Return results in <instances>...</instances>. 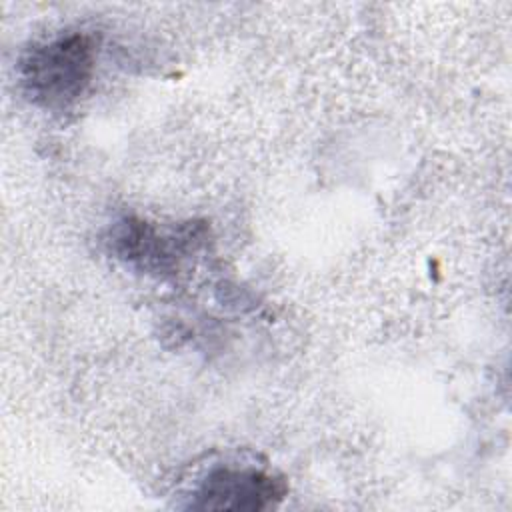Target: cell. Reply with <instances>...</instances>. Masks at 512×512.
Listing matches in <instances>:
<instances>
[{"label": "cell", "mask_w": 512, "mask_h": 512, "mask_svg": "<svg viewBox=\"0 0 512 512\" xmlns=\"http://www.w3.org/2000/svg\"><path fill=\"white\" fill-rule=\"evenodd\" d=\"M96 50L90 36L70 32L34 44L20 58V84L26 96L50 110L72 106L90 86Z\"/></svg>", "instance_id": "6da1fadb"}, {"label": "cell", "mask_w": 512, "mask_h": 512, "mask_svg": "<svg viewBox=\"0 0 512 512\" xmlns=\"http://www.w3.org/2000/svg\"><path fill=\"white\" fill-rule=\"evenodd\" d=\"M286 494L280 478L258 468H214L192 490V508L198 510H266Z\"/></svg>", "instance_id": "7a4b0ae2"}, {"label": "cell", "mask_w": 512, "mask_h": 512, "mask_svg": "<svg viewBox=\"0 0 512 512\" xmlns=\"http://www.w3.org/2000/svg\"><path fill=\"white\" fill-rule=\"evenodd\" d=\"M198 240L200 238L196 236L194 228L182 236H164L152 224L136 218H124L110 232L112 252L150 274L172 272L186 246L196 244Z\"/></svg>", "instance_id": "3957f363"}]
</instances>
